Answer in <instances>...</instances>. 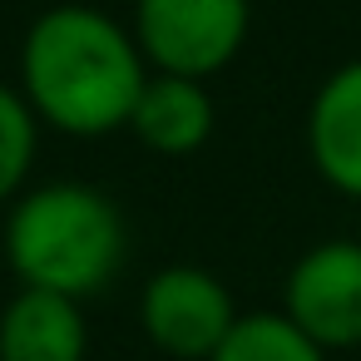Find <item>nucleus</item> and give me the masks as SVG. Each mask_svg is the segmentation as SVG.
<instances>
[{
	"mask_svg": "<svg viewBox=\"0 0 361 361\" xmlns=\"http://www.w3.org/2000/svg\"><path fill=\"white\" fill-rule=\"evenodd\" d=\"M208 361H326V351L287 312H247Z\"/></svg>",
	"mask_w": 361,
	"mask_h": 361,
	"instance_id": "nucleus-9",
	"label": "nucleus"
},
{
	"mask_svg": "<svg viewBox=\"0 0 361 361\" xmlns=\"http://www.w3.org/2000/svg\"><path fill=\"white\" fill-rule=\"evenodd\" d=\"M307 154L336 193L361 198V60L331 70L317 90L307 109Z\"/></svg>",
	"mask_w": 361,
	"mask_h": 361,
	"instance_id": "nucleus-6",
	"label": "nucleus"
},
{
	"mask_svg": "<svg viewBox=\"0 0 361 361\" xmlns=\"http://www.w3.org/2000/svg\"><path fill=\"white\" fill-rule=\"evenodd\" d=\"M139 322L149 331V341L178 361H208L223 336L238 322V307L228 297V287L208 272V267H164L149 277L144 297H139Z\"/></svg>",
	"mask_w": 361,
	"mask_h": 361,
	"instance_id": "nucleus-4",
	"label": "nucleus"
},
{
	"mask_svg": "<svg viewBox=\"0 0 361 361\" xmlns=\"http://www.w3.org/2000/svg\"><path fill=\"white\" fill-rule=\"evenodd\" d=\"M6 257L20 287L85 302L124 262V218L90 183H40L11 208Z\"/></svg>",
	"mask_w": 361,
	"mask_h": 361,
	"instance_id": "nucleus-2",
	"label": "nucleus"
},
{
	"mask_svg": "<svg viewBox=\"0 0 361 361\" xmlns=\"http://www.w3.org/2000/svg\"><path fill=\"white\" fill-rule=\"evenodd\" d=\"M282 312L322 351L361 346V243L331 238L307 247L287 272Z\"/></svg>",
	"mask_w": 361,
	"mask_h": 361,
	"instance_id": "nucleus-5",
	"label": "nucleus"
},
{
	"mask_svg": "<svg viewBox=\"0 0 361 361\" xmlns=\"http://www.w3.org/2000/svg\"><path fill=\"white\" fill-rule=\"evenodd\" d=\"M35 149H40V119L25 104L20 90L0 85V203L20 198L30 169H35Z\"/></svg>",
	"mask_w": 361,
	"mask_h": 361,
	"instance_id": "nucleus-10",
	"label": "nucleus"
},
{
	"mask_svg": "<svg viewBox=\"0 0 361 361\" xmlns=\"http://www.w3.org/2000/svg\"><path fill=\"white\" fill-rule=\"evenodd\" d=\"M247 0H139L134 40L159 75L208 80L233 65L247 40Z\"/></svg>",
	"mask_w": 361,
	"mask_h": 361,
	"instance_id": "nucleus-3",
	"label": "nucleus"
},
{
	"mask_svg": "<svg viewBox=\"0 0 361 361\" xmlns=\"http://www.w3.org/2000/svg\"><path fill=\"white\" fill-rule=\"evenodd\" d=\"M90 331L75 297L20 287L0 312V361H85Z\"/></svg>",
	"mask_w": 361,
	"mask_h": 361,
	"instance_id": "nucleus-7",
	"label": "nucleus"
},
{
	"mask_svg": "<svg viewBox=\"0 0 361 361\" xmlns=\"http://www.w3.org/2000/svg\"><path fill=\"white\" fill-rule=\"evenodd\" d=\"M149 60L114 16L94 6L45 11L20 45V94L40 124L94 139L129 129V114L144 94Z\"/></svg>",
	"mask_w": 361,
	"mask_h": 361,
	"instance_id": "nucleus-1",
	"label": "nucleus"
},
{
	"mask_svg": "<svg viewBox=\"0 0 361 361\" xmlns=\"http://www.w3.org/2000/svg\"><path fill=\"white\" fill-rule=\"evenodd\" d=\"M129 129L139 134V144H149L164 159H183L198 154L213 134V99L203 90V80H183V75H149L144 94L129 114Z\"/></svg>",
	"mask_w": 361,
	"mask_h": 361,
	"instance_id": "nucleus-8",
	"label": "nucleus"
}]
</instances>
